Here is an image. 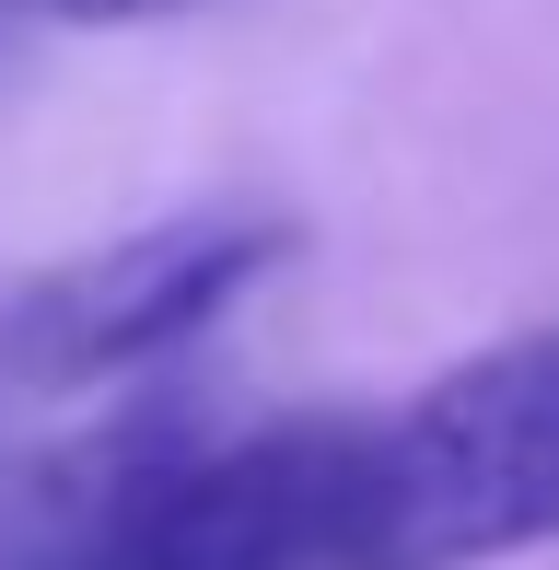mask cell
Here are the masks:
<instances>
[{
  "instance_id": "obj_3",
  "label": "cell",
  "mask_w": 559,
  "mask_h": 570,
  "mask_svg": "<svg viewBox=\"0 0 559 570\" xmlns=\"http://www.w3.org/2000/svg\"><path fill=\"white\" fill-rule=\"evenodd\" d=\"M292 256V222H151L117 245L47 268L36 292L0 315V384L12 396H94V384H129L151 361H175L187 338H210L245 292Z\"/></svg>"
},
{
  "instance_id": "obj_4",
  "label": "cell",
  "mask_w": 559,
  "mask_h": 570,
  "mask_svg": "<svg viewBox=\"0 0 559 570\" xmlns=\"http://www.w3.org/2000/svg\"><path fill=\"white\" fill-rule=\"evenodd\" d=\"M59 23H164V12H198V0H36Z\"/></svg>"
},
{
  "instance_id": "obj_1",
  "label": "cell",
  "mask_w": 559,
  "mask_h": 570,
  "mask_svg": "<svg viewBox=\"0 0 559 570\" xmlns=\"http://www.w3.org/2000/svg\"><path fill=\"white\" fill-rule=\"evenodd\" d=\"M559 535V326L490 338L409 407L350 420L339 570H490Z\"/></svg>"
},
{
  "instance_id": "obj_2",
  "label": "cell",
  "mask_w": 559,
  "mask_h": 570,
  "mask_svg": "<svg viewBox=\"0 0 559 570\" xmlns=\"http://www.w3.org/2000/svg\"><path fill=\"white\" fill-rule=\"evenodd\" d=\"M350 420L187 431L140 420L70 454L47 570H339Z\"/></svg>"
}]
</instances>
